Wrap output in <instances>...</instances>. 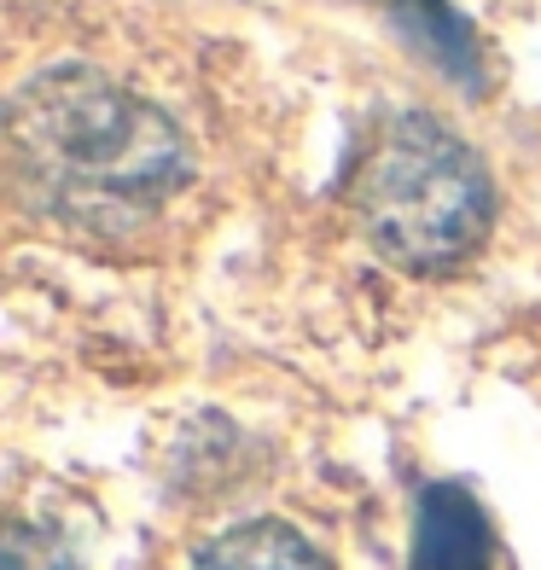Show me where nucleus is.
I'll return each instance as SVG.
<instances>
[{"mask_svg":"<svg viewBox=\"0 0 541 570\" xmlns=\"http://www.w3.org/2000/svg\"><path fill=\"white\" fill-rule=\"evenodd\" d=\"M12 158L18 180L41 193L47 210L82 227L140 222L187 180L180 128L82 65L41 70L18 94Z\"/></svg>","mask_w":541,"mask_h":570,"instance_id":"f257e3e1","label":"nucleus"},{"mask_svg":"<svg viewBox=\"0 0 541 570\" xmlns=\"http://www.w3.org/2000/svg\"><path fill=\"white\" fill-rule=\"evenodd\" d=\"M355 210L402 268H454L483 245L495 193L478 151L436 117L396 111L355 169Z\"/></svg>","mask_w":541,"mask_h":570,"instance_id":"f03ea898","label":"nucleus"},{"mask_svg":"<svg viewBox=\"0 0 541 570\" xmlns=\"http://www.w3.org/2000/svg\"><path fill=\"white\" fill-rule=\"evenodd\" d=\"M407 570H495L489 518L466 483H425L420 489Z\"/></svg>","mask_w":541,"mask_h":570,"instance_id":"7ed1b4c3","label":"nucleus"},{"mask_svg":"<svg viewBox=\"0 0 541 570\" xmlns=\"http://www.w3.org/2000/svg\"><path fill=\"white\" fill-rule=\"evenodd\" d=\"M391 18L402 23V36L420 47V53L449 76L454 88L483 94V59H478V41L466 30L449 0H391Z\"/></svg>","mask_w":541,"mask_h":570,"instance_id":"20e7f679","label":"nucleus"},{"mask_svg":"<svg viewBox=\"0 0 541 570\" xmlns=\"http://www.w3.org/2000/svg\"><path fill=\"white\" fill-rule=\"evenodd\" d=\"M193 570H326V559L303 530L279 524V518H250V524L216 535L193 559Z\"/></svg>","mask_w":541,"mask_h":570,"instance_id":"39448f33","label":"nucleus"},{"mask_svg":"<svg viewBox=\"0 0 541 570\" xmlns=\"http://www.w3.org/2000/svg\"><path fill=\"white\" fill-rule=\"evenodd\" d=\"M0 570H82V564H76V553L65 548L53 530L12 524V535H7V564H0Z\"/></svg>","mask_w":541,"mask_h":570,"instance_id":"423d86ee","label":"nucleus"}]
</instances>
